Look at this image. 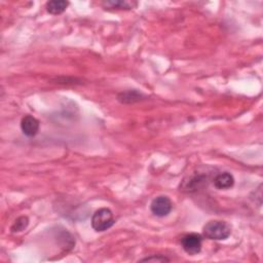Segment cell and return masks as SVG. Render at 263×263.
Segmentation results:
<instances>
[{
	"mask_svg": "<svg viewBox=\"0 0 263 263\" xmlns=\"http://www.w3.org/2000/svg\"><path fill=\"white\" fill-rule=\"evenodd\" d=\"M210 174L206 172H195L182 181L180 184V192L185 194H195L208 186Z\"/></svg>",
	"mask_w": 263,
	"mask_h": 263,
	"instance_id": "1",
	"label": "cell"
},
{
	"mask_svg": "<svg viewBox=\"0 0 263 263\" xmlns=\"http://www.w3.org/2000/svg\"><path fill=\"white\" fill-rule=\"evenodd\" d=\"M203 233L206 238L213 241H224L231 234V227L224 221L212 220L206 223L203 228Z\"/></svg>",
	"mask_w": 263,
	"mask_h": 263,
	"instance_id": "2",
	"label": "cell"
},
{
	"mask_svg": "<svg viewBox=\"0 0 263 263\" xmlns=\"http://www.w3.org/2000/svg\"><path fill=\"white\" fill-rule=\"evenodd\" d=\"M115 223L113 213L108 208H102L96 211L92 217V227L97 232H103L111 228Z\"/></svg>",
	"mask_w": 263,
	"mask_h": 263,
	"instance_id": "3",
	"label": "cell"
},
{
	"mask_svg": "<svg viewBox=\"0 0 263 263\" xmlns=\"http://www.w3.org/2000/svg\"><path fill=\"white\" fill-rule=\"evenodd\" d=\"M181 246L188 255H197L202 251L203 236L199 233H187L181 238Z\"/></svg>",
	"mask_w": 263,
	"mask_h": 263,
	"instance_id": "4",
	"label": "cell"
},
{
	"mask_svg": "<svg viewBox=\"0 0 263 263\" xmlns=\"http://www.w3.org/2000/svg\"><path fill=\"white\" fill-rule=\"evenodd\" d=\"M173 209L172 201L165 196H159L155 198L150 204L151 213L156 217H165L168 216Z\"/></svg>",
	"mask_w": 263,
	"mask_h": 263,
	"instance_id": "5",
	"label": "cell"
},
{
	"mask_svg": "<svg viewBox=\"0 0 263 263\" xmlns=\"http://www.w3.org/2000/svg\"><path fill=\"white\" fill-rule=\"evenodd\" d=\"M21 130L27 137H35L39 131V121L32 115H26L21 121Z\"/></svg>",
	"mask_w": 263,
	"mask_h": 263,
	"instance_id": "6",
	"label": "cell"
},
{
	"mask_svg": "<svg viewBox=\"0 0 263 263\" xmlns=\"http://www.w3.org/2000/svg\"><path fill=\"white\" fill-rule=\"evenodd\" d=\"M213 184L219 190L229 189L234 185V177L228 172L218 173L213 178Z\"/></svg>",
	"mask_w": 263,
	"mask_h": 263,
	"instance_id": "7",
	"label": "cell"
},
{
	"mask_svg": "<svg viewBox=\"0 0 263 263\" xmlns=\"http://www.w3.org/2000/svg\"><path fill=\"white\" fill-rule=\"evenodd\" d=\"M145 98H146L145 95H143L142 93H140L136 90L126 91V92L118 94V96H117V100L122 104H134V103L144 100Z\"/></svg>",
	"mask_w": 263,
	"mask_h": 263,
	"instance_id": "8",
	"label": "cell"
},
{
	"mask_svg": "<svg viewBox=\"0 0 263 263\" xmlns=\"http://www.w3.org/2000/svg\"><path fill=\"white\" fill-rule=\"evenodd\" d=\"M68 6L69 3L65 0H52L46 4V11L51 15H61L67 10Z\"/></svg>",
	"mask_w": 263,
	"mask_h": 263,
	"instance_id": "9",
	"label": "cell"
},
{
	"mask_svg": "<svg viewBox=\"0 0 263 263\" xmlns=\"http://www.w3.org/2000/svg\"><path fill=\"white\" fill-rule=\"evenodd\" d=\"M103 6L105 8H110V9H116V10H131L137 4H133L130 2H106L103 3Z\"/></svg>",
	"mask_w": 263,
	"mask_h": 263,
	"instance_id": "10",
	"label": "cell"
},
{
	"mask_svg": "<svg viewBox=\"0 0 263 263\" xmlns=\"http://www.w3.org/2000/svg\"><path fill=\"white\" fill-rule=\"evenodd\" d=\"M28 224H29V219H28V217L22 216V217L18 218V219L15 221V223L13 224L11 230H12L13 232H20V231H23V230H25V229L27 228Z\"/></svg>",
	"mask_w": 263,
	"mask_h": 263,
	"instance_id": "11",
	"label": "cell"
},
{
	"mask_svg": "<svg viewBox=\"0 0 263 263\" xmlns=\"http://www.w3.org/2000/svg\"><path fill=\"white\" fill-rule=\"evenodd\" d=\"M140 262H170V259L163 255H152L141 259Z\"/></svg>",
	"mask_w": 263,
	"mask_h": 263,
	"instance_id": "12",
	"label": "cell"
}]
</instances>
